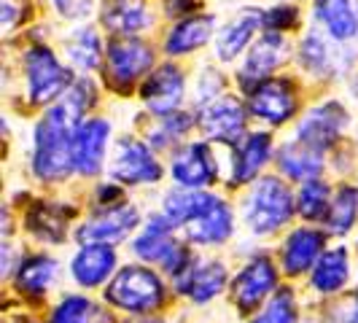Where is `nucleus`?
<instances>
[{"label":"nucleus","instance_id":"obj_1","mask_svg":"<svg viewBox=\"0 0 358 323\" xmlns=\"http://www.w3.org/2000/svg\"><path fill=\"white\" fill-rule=\"evenodd\" d=\"M81 110L71 97H65L62 106H54L36 129V157L33 170L41 180H62L73 164V132H76V116Z\"/></svg>","mask_w":358,"mask_h":323},{"label":"nucleus","instance_id":"obj_2","mask_svg":"<svg viewBox=\"0 0 358 323\" xmlns=\"http://www.w3.org/2000/svg\"><path fill=\"white\" fill-rule=\"evenodd\" d=\"M164 288L159 278L143 267H124L106 288V299L129 313H151L162 305Z\"/></svg>","mask_w":358,"mask_h":323},{"label":"nucleus","instance_id":"obj_3","mask_svg":"<svg viewBox=\"0 0 358 323\" xmlns=\"http://www.w3.org/2000/svg\"><path fill=\"white\" fill-rule=\"evenodd\" d=\"M291 213H294V199L286 183H280L278 178H264L253 186L245 218L256 234L275 232L291 218Z\"/></svg>","mask_w":358,"mask_h":323},{"label":"nucleus","instance_id":"obj_4","mask_svg":"<svg viewBox=\"0 0 358 323\" xmlns=\"http://www.w3.org/2000/svg\"><path fill=\"white\" fill-rule=\"evenodd\" d=\"M154 62L151 46L138 38H116L106 52V81L113 89H129Z\"/></svg>","mask_w":358,"mask_h":323},{"label":"nucleus","instance_id":"obj_5","mask_svg":"<svg viewBox=\"0 0 358 323\" xmlns=\"http://www.w3.org/2000/svg\"><path fill=\"white\" fill-rule=\"evenodd\" d=\"M24 71H27L30 97L36 103H52L54 97H59L71 84V71L62 68L57 62V57L43 46H36V49L27 52Z\"/></svg>","mask_w":358,"mask_h":323},{"label":"nucleus","instance_id":"obj_6","mask_svg":"<svg viewBox=\"0 0 358 323\" xmlns=\"http://www.w3.org/2000/svg\"><path fill=\"white\" fill-rule=\"evenodd\" d=\"M110 173L122 183H151V180H159L162 175L159 164L151 157L148 145L132 141V138H124L116 143Z\"/></svg>","mask_w":358,"mask_h":323},{"label":"nucleus","instance_id":"obj_7","mask_svg":"<svg viewBox=\"0 0 358 323\" xmlns=\"http://www.w3.org/2000/svg\"><path fill=\"white\" fill-rule=\"evenodd\" d=\"M135 224H138V210L132 205H113L108 210L92 215L78 229V240L90 243V245H110L132 232Z\"/></svg>","mask_w":358,"mask_h":323},{"label":"nucleus","instance_id":"obj_8","mask_svg":"<svg viewBox=\"0 0 358 323\" xmlns=\"http://www.w3.org/2000/svg\"><path fill=\"white\" fill-rule=\"evenodd\" d=\"M108 135H110V127L103 119H90V122L76 127V132H73V164L78 173H84V175L100 173Z\"/></svg>","mask_w":358,"mask_h":323},{"label":"nucleus","instance_id":"obj_9","mask_svg":"<svg viewBox=\"0 0 358 323\" xmlns=\"http://www.w3.org/2000/svg\"><path fill=\"white\" fill-rule=\"evenodd\" d=\"M278 283V272L272 267L269 259H256L248 267L243 269L232 283V296L234 305L245 313H251L269 296V291Z\"/></svg>","mask_w":358,"mask_h":323},{"label":"nucleus","instance_id":"obj_10","mask_svg":"<svg viewBox=\"0 0 358 323\" xmlns=\"http://www.w3.org/2000/svg\"><path fill=\"white\" fill-rule=\"evenodd\" d=\"M173 178L183 189L194 192L215 178V162L210 157V148L205 143H189L173 154Z\"/></svg>","mask_w":358,"mask_h":323},{"label":"nucleus","instance_id":"obj_11","mask_svg":"<svg viewBox=\"0 0 358 323\" xmlns=\"http://www.w3.org/2000/svg\"><path fill=\"white\" fill-rule=\"evenodd\" d=\"M348 124V113L337 103L313 108L299 124V138L315 151H323L340 138L342 127Z\"/></svg>","mask_w":358,"mask_h":323},{"label":"nucleus","instance_id":"obj_12","mask_svg":"<svg viewBox=\"0 0 358 323\" xmlns=\"http://www.w3.org/2000/svg\"><path fill=\"white\" fill-rule=\"evenodd\" d=\"M199 127L213 141L237 143L240 135H243V129H245V113H243L240 103H234L229 97H221V100H213L208 108H202Z\"/></svg>","mask_w":358,"mask_h":323},{"label":"nucleus","instance_id":"obj_13","mask_svg":"<svg viewBox=\"0 0 358 323\" xmlns=\"http://www.w3.org/2000/svg\"><path fill=\"white\" fill-rule=\"evenodd\" d=\"M294 89L280 78H264L251 92V110L269 124H283L294 113Z\"/></svg>","mask_w":358,"mask_h":323},{"label":"nucleus","instance_id":"obj_14","mask_svg":"<svg viewBox=\"0 0 358 323\" xmlns=\"http://www.w3.org/2000/svg\"><path fill=\"white\" fill-rule=\"evenodd\" d=\"M141 94L154 113H173L183 100V76L173 65H162L148 76Z\"/></svg>","mask_w":358,"mask_h":323},{"label":"nucleus","instance_id":"obj_15","mask_svg":"<svg viewBox=\"0 0 358 323\" xmlns=\"http://www.w3.org/2000/svg\"><path fill=\"white\" fill-rule=\"evenodd\" d=\"M186 232L194 243L210 245V243H224L232 234V210L227 202L215 199L197 215L186 224Z\"/></svg>","mask_w":358,"mask_h":323},{"label":"nucleus","instance_id":"obj_16","mask_svg":"<svg viewBox=\"0 0 358 323\" xmlns=\"http://www.w3.org/2000/svg\"><path fill=\"white\" fill-rule=\"evenodd\" d=\"M103 24L122 38H129L145 30L151 24V17L145 11V0H106Z\"/></svg>","mask_w":358,"mask_h":323},{"label":"nucleus","instance_id":"obj_17","mask_svg":"<svg viewBox=\"0 0 358 323\" xmlns=\"http://www.w3.org/2000/svg\"><path fill=\"white\" fill-rule=\"evenodd\" d=\"M286 49H288V43L280 33H267V36H262L256 41V46L251 49V54H248V59H245L243 81H251L253 78L256 84H262L264 76L272 73L283 62Z\"/></svg>","mask_w":358,"mask_h":323},{"label":"nucleus","instance_id":"obj_18","mask_svg":"<svg viewBox=\"0 0 358 323\" xmlns=\"http://www.w3.org/2000/svg\"><path fill=\"white\" fill-rule=\"evenodd\" d=\"M113 264H116V253L110 245H87L73 259V278L87 288L100 286L113 272Z\"/></svg>","mask_w":358,"mask_h":323},{"label":"nucleus","instance_id":"obj_19","mask_svg":"<svg viewBox=\"0 0 358 323\" xmlns=\"http://www.w3.org/2000/svg\"><path fill=\"white\" fill-rule=\"evenodd\" d=\"M323 248V234L315 229H296L286 240V248H283V269L288 275H299L310 269L321 256Z\"/></svg>","mask_w":358,"mask_h":323},{"label":"nucleus","instance_id":"obj_20","mask_svg":"<svg viewBox=\"0 0 358 323\" xmlns=\"http://www.w3.org/2000/svg\"><path fill=\"white\" fill-rule=\"evenodd\" d=\"M262 22H264V14L256 11V8H248L245 14H240L234 22H229V24L218 33V38H215L218 57H221V59H234L237 54L245 49V43L251 41V36L259 30Z\"/></svg>","mask_w":358,"mask_h":323},{"label":"nucleus","instance_id":"obj_21","mask_svg":"<svg viewBox=\"0 0 358 323\" xmlns=\"http://www.w3.org/2000/svg\"><path fill=\"white\" fill-rule=\"evenodd\" d=\"M315 14L337 41H350L358 36V14L350 0H315Z\"/></svg>","mask_w":358,"mask_h":323},{"label":"nucleus","instance_id":"obj_22","mask_svg":"<svg viewBox=\"0 0 358 323\" xmlns=\"http://www.w3.org/2000/svg\"><path fill=\"white\" fill-rule=\"evenodd\" d=\"M278 164L294 180H315V175L323 170L321 151L310 148L307 143L296 141V143H286L278 154Z\"/></svg>","mask_w":358,"mask_h":323},{"label":"nucleus","instance_id":"obj_23","mask_svg":"<svg viewBox=\"0 0 358 323\" xmlns=\"http://www.w3.org/2000/svg\"><path fill=\"white\" fill-rule=\"evenodd\" d=\"M215 17L210 14H202V17H189L178 22L170 36H167V52L170 54H186L192 49H199L202 43H208L213 36Z\"/></svg>","mask_w":358,"mask_h":323},{"label":"nucleus","instance_id":"obj_24","mask_svg":"<svg viewBox=\"0 0 358 323\" xmlns=\"http://www.w3.org/2000/svg\"><path fill=\"white\" fill-rule=\"evenodd\" d=\"M180 288L194 299V302H208L227 283V269L218 261L202 264V267H192L186 275H180Z\"/></svg>","mask_w":358,"mask_h":323},{"label":"nucleus","instance_id":"obj_25","mask_svg":"<svg viewBox=\"0 0 358 323\" xmlns=\"http://www.w3.org/2000/svg\"><path fill=\"white\" fill-rule=\"evenodd\" d=\"M68 218H71V210H65L59 205H52V202H38L36 208L30 210V215H27V227L38 237H43L49 243H59V240H65Z\"/></svg>","mask_w":358,"mask_h":323},{"label":"nucleus","instance_id":"obj_26","mask_svg":"<svg viewBox=\"0 0 358 323\" xmlns=\"http://www.w3.org/2000/svg\"><path fill=\"white\" fill-rule=\"evenodd\" d=\"M348 280V253L345 248H334L326 251L315 261V272H313V286L318 288L321 294H334L340 291Z\"/></svg>","mask_w":358,"mask_h":323},{"label":"nucleus","instance_id":"obj_27","mask_svg":"<svg viewBox=\"0 0 358 323\" xmlns=\"http://www.w3.org/2000/svg\"><path fill=\"white\" fill-rule=\"evenodd\" d=\"M269 157V135H251L234 157V183L251 180Z\"/></svg>","mask_w":358,"mask_h":323},{"label":"nucleus","instance_id":"obj_28","mask_svg":"<svg viewBox=\"0 0 358 323\" xmlns=\"http://www.w3.org/2000/svg\"><path fill=\"white\" fill-rule=\"evenodd\" d=\"M213 202L210 194H202V192H173L164 197V218L180 227V224H189L192 218H197L208 205Z\"/></svg>","mask_w":358,"mask_h":323},{"label":"nucleus","instance_id":"obj_29","mask_svg":"<svg viewBox=\"0 0 358 323\" xmlns=\"http://www.w3.org/2000/svg\"><path fill=\"white\" fill-rule=\"evenodd\" d=\"M57 275V261L49 256H33L27 259L17 275V286L24 294H43Z\"/></svg>","mask_w":358,"mask_h":323},{"label":"nucleus","instance_id":"obj_30","mask_svg":"<svg viewBox=\"0 0 358 323\" xmlns=\"http://www.w3.org/2000/svg\"><path fill=\"white\" fill-rule=\"evenodd\" d=\"M65 52L71 54V62L76 68H81V71H92V68H97V62H100V38L94 30L90 27H81V30H76L68 41H65Z\"/></svg>","mask_w":358,"mask_h":323},{"label":"nucleus","instance_id":"obj_31","mask_svg":"<svg viewBox=\"0 0 358 323\" xmlns=\"http://www.w3.org/2000/svg\"><path fill=\"white\" fill-rule=\"evenodd\" d=\"M356 218H358V189H342L340 194L334 197V202L329 205L326 227H329V232L345 234L353 227Z\"/></svg>","mask_w":358,"mask_h":323},{"label":"nucleus","instance_id":"obj_32","mask_svg":"<svg viewBox=\"0 0 358 323\" xmlns=\"http://www.w3.org/2000/svg\"><path fill=\"white\" fill-rule=\"evenodd\" d=\"M296 208L305 218H321L329 213V186L321 180H307L296 197Z\"/></svg>","mask_w":358,"mask_h":323},{"label":"nucleus","instance_id":"obj_33","mask_svg":"<svg viewBox=\"0 0 358 323\" xmlns=\"http://www.w3.org/2000/svg\"><path fill=\"white\" fill-rule=\"evenodd\" d=\"M253 323H296V302H294V294L288 288H280L269 305L264 307V313H259Z\"/></svg>","mask_w":358,"mask_h":323},{"label":"nucleus","instance_id":"obj_34","mask_svg":"<svg viewBox=\"0 0 358 323\" xmlns=\"http://www.w3.org/2000/svg\"><path fill=\"white\" fill-rule=\"evenodd\" d=\"M97 318V310L84 296H68L54 313V323H92Z\"/></svg>","mask_w":358,"mask_h":323},{"label":"nucleus","instance_id":"obj_35","mask_svg":"<svg viewBox=\"0 0 358 323\" xmlns=\"http://www.w3.org/2000/svg\"><path fill=\"white\" fill-rule=\"evenodd\" d=\"M329 59H331V54H329L326 41L318 38L315 33H310V36L305 38V43H302V49H299V62H302L310 73H323L329 68Z\"/></svg>","mask_w":358,"mask_h":323},{"label":"nucleus","instance_id":"obj_36","mask_svg":"<svg viewBox=\"0 0 358 323\" xmlns=\"http://www.w3.org/2000/svg\"><path fill=\"white\" fill-rule=\"evenodd\" d=\"M296 22H299V14H296V8H291V6L272 8L267 17H264V24L272 27V30H288V27H294Z\"/></svg>","mask_w":358,"mask_h":323},{"label":"nucleus","instance_id":"obj_37","mask_svg":"<svg viewBox=\"0 0 358 323\" xmlns=\"http://www.w3.org/2000/svg\"><path fill=\"white\" fill-rule=\"evenodd\" d=\"M52 3L65 19H84L92 14V0H52Z\"/></svg>","mask_w":358,"mask_h":323},{"label":"nucleus","instance_id":"obj_38","mask_svg":"<svg viewBox=\"0 0 358 323\" xmlns=\"http://www.w3.org/2000/svg\"><path fill=\"white\" fill-rule=\"evenodd\" d=\"M194 3H197V0H167V8H170V14H183V11H189Z\"/></svg>","mask_w":358,"mask_h":323},{"label":"nucleus","instance_id":"obj_39","mask_svg":"<svg viewBox=\"0 0 358 323\" xmlns=\"http://www.w3.org/2000/svg\"><path fill=\"white\" fill-rule=\"evenodd\" d=\"M138 323H164V321H159V318H145V321H138Z\"/></svg>","mask_w":358,"mask_h":323}]
</instances>
